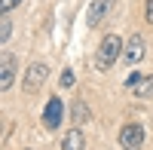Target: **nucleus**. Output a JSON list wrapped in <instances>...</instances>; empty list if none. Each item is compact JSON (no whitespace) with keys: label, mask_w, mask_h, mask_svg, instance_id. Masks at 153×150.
I'll return each instance as SVG.
<instances>
[{"label":"nucleus","mask_w":153,"mask_h":150,"mask_svg":"<svg viewBox=\"0 0 153 150\" xmlns=\"http://www.w3.org/2000/svg\"><path fill=\"white\" fill-rule=\"evenodd\" d=\"M12 83H16V55L3 52V55H0V89L6 92Z\"/></svg>","instance_id":"nucleus-4"},{"label":"nucleus","mask_w":153,"mask_h":150,"mask_svg":"<svg viewBox=\"0 0 153 150\" xmlns=\"http://www.w3.org/2000/svg\"><path fill=\"white\" fill-rule=\"evenodd\" d=\"M74 83H76L74 71H65V74H61V86H74Z\"/></svg>","instance_id":"nucleus-11"},{"label":"nucleus","mask_w":153,"mask_h":150,"mask_svg":"<svg viewBox=\"0 0 153 150\" xmlns=\"http://www.w3.org/2000/svg\"><path fill=\"white\" fill-rule=\"evenodd\" d=\"M120 49H123V43H120V37L117 34H107L104 40H101V46H98V55H95V68L98 71H107L113 61L120 58Z\"/></svg>","instance_id":"nucleus-1"},{"label":"nucleus","mask_w":153,"mask_h":150,"mask_svg":"<svg viewBox=\"0 0 153 150\" xmlns=\"http://www.w3.org/2000/svg\"><path fill=\"white\" fill-rule=\"evenodd\" d=\"M129 89H132L138 98H150V95H153V77H144V80L138 77V80L129 86Z\"/></svg>","instance_id":"nucleus-9"},{"label":"nucleus","mask_w":153,"mask_h":150,"mask_svg":"<svg viewBox=\"0 0 153 150\" xmlns=\"http://www.w3.org/2000/svg\"><path fill=\"white\" fill-rule=\"evenodd\" d=\"M86 117H89V110H86L83 104H76V120H86Z\"/></svg>","instance_id":"nucleus-13"},{"label":"nucleus","mask_w":153,"mask_h":150,"mask_svg":"<svg viewBox=\"0 0 153 150\" xmlns=\"http://www.w3.org/2000/svg\"><path fill=\"white\" fill-rule=\"evenodd\" d=\"M9 34H12V22H9V16H3V22H0V43H6Z\"/></svg>","instance_id":"nucleus-10"},{"label":"nucleus","mask_w":153,"mask_h":150,"mask_svg":"<svg viewBox=\"0 0 153 150\" xmlns=\"http://www.w3.org/2000/svg\"><path fill=\"white\" fill-rule=\"evenodd\" d=\"M113 3H117V0H95V3L89 6V25H101L104 16L113 9Z\"/></svg>","instance_id":"nucleus-7"},{"label":"nucleus","mask_w":153,"mask_h":150,"mask_svg":"<svg viewBox=\"0 0 153 150\" xmlns=\"http://www.w3.org/2000/svg\"><path fill=\"white\" fill-rule=\"evenodd\" d=\"M46 74H49V68L40 65V61H34V65L28 68V74H25V80H22V89L28 92V95H34V92L46 83Z\"/></svg>","instance_id":"nucleus-3"},{"label":"nucleus","mask_w":153,"mask_h":150,"mask_svg":"<svg viewBox=\"0 0 153 150\" xmlns=\"http://www.w3.org/2000/svg\"><path fill=\"white\" fill-rule=\"evenodd\" d=\"M61 114H65L61 98H49V101H46V110H43V126H46V129H58V126H61Z\"/></svg>","instance_id":"nucleus-5"},{"label":"nucleus","mask_w":153,"mask_h":150,"mask_svg":"<svg viewBox=\"0 0 153 150\" xmlns=\"http://www.w3.org/2000/svg\"><path fill=\"white\" fill-rule=\"evenodd\" d=\"M16 3H19V0H0V9H3V16H6V12L16 6Z\"/></svg>","instance_id":"nucleus-12"},{"label":"nucleus","mask_w":153,"mask_h":150,"mask_svg":"<svg viewBox=\"0 0 153 150\" xmlns=\"http://www.w3.org/2000/svg\"><path fill=\"white\" fill-rule=\"evenodd\" d=\"M123 58L129 61V65H135V61L144 58V37H141V34H132V37H129V43L123 46Z\"/></svg>","instance_id":"nucleus-6"},{"label":"nucleus","mask_w":153,"mask_h":150,"mask_svg":"<svg viewBox=\"0 0 153 150\" xmlns=\"http://www.w3.org/2000/svg\"><path fill=\"white\" fill-rule=\"evenodd\" d=\"M147 22H153V0H147Z\"/></svg>","instance_id":"nucleus-14"},{"label":"nucleus","mask_w":153,"mask_h":150,"mask_svg":"<svg viewBox=\"0 0 153 150\" xmlns=\"http://www.w3.org/2000/svg\"><path fill=\"white\" fill-rule=\"evenodd\" d=\"M61 150H86V138L80 129H71L65 138H61Z\"/></svg>","instance_id":"nucleus-8"},{"label":"nucleus","mask_w":153,"mask_h":150,"mask_svg":"<svg viewBox=\"0 0 153 150\" xmlns=\"http://www.w3.org/2000/svg\"><path fill=\"white\" fill-rule=\"evenodd\" d=\"M120 147L123 150H141L144 147V126L129 123V126L120 129Z\"/></svg>","instance_id":"nucleus-2"}]
</instances>
